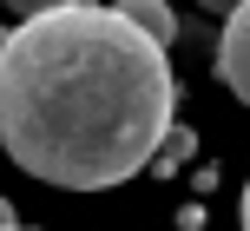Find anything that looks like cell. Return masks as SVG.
I'll return each mask as SVG.
<instances>
[{"mask_svg":"<svg viewBox=\"0 0 250 231\" xmlns=\"http://www.w3.org/2000/svg\"><path fill=\"white\" fill-rule=\"evenodd\" d=\"M171 60L99 0H60L0 40V152L40 185L112 192L171 132Z\"/></svg>","mask_w":250,"mask_h":231,"instance_id":"6da1fadb","label":"cell"},{"mask_svg":"<svg viewBox=\"0 0 250 231\" xmlns=\"http://www.w3.org/2000/svg\"><path fill=\"white\" fill-rule=\"evenodd\" d=\"M198 7H211V13H224V20H230V13H237L244 0H198Z\"/></svg>","mask_w":250,"mask_h":231,"instance_id":"5b68a950","label":"cell"},{"mask_svg":"<svg viewBox=\"0 0 250 231\" xmlns=\"http://www.w3.org/2000/svg\"><path fill=\"white\" fill-rule=\"evenodd\" d=\"M13 231H20V225H13Z\"/></svg>","mask_w":250,"mask_h":231,"instance_id":"ba28073f","label":"cell"},{"mask_svg":"<svg viewBox=\"0 0 250 231\" xmlns=\"http://www.w3.org/2000/svg\"><path fill=\"white\" fill-rule=\"evenodd\" d=\"M7 7H13V13H26V20H33V13H53V7H60V0H7Z\"/></svg>","mask_w":250,"mask_h":231,"instance_id":"277c9868","label":"cell"},{"mask_svg":"<svg viewBox=\"0 0 250 231\" xmlns=\"http://www.w3.org/2000/svg\"><path fill=\"white\" fill-rule=\"evenodd\" d=\"M237 218H244V231H250V185H244V205H237Z\"/></svg>","mask_w":250,"mask_h":231,"instance_id":"52a82bcc","label":"cell"},{"mask_svg":"<svg viewBox=\"0 0 250 231\" xmlns=\"http://www.w3.org/2000/svg\"><path fill=\"white\" fill-rule=\"evenodd\" d=\"M217 79L250 106V0L224 20V33H217Z\"/></svg>","mask_w":250,"mask_h":231,"instance_id":"7a4b0ae2","label":"cell"},{"mask_svg":"<svg viewBox=\"0 0 250 231\" xmlns=\"http://www.w3.org/2000/svg\"><path fill=\"white\" fill-rule=\"evenodd\" d=\"M13 225H20V218H13V205L0 198V231H13Z\"/></svg>","mask_w":250,"mask_h":231,"instance_id":"8992f818","label":"cell"},{"mask_svg":"<svg viewBox=\"0 0 250 231\" xmlns=\"http://www.w3.org/2000/svg\"><path fill=\"white\" fill-rule=\"evenodd\" d=\"M112 13H119L125 26H138L151 46H171V40H178V20H171V7H165V0H119Z\"/></svg>","mask_w":250,"mask_h":231,"instance_id":"3957f363","label":"cell"}]
</instances>
